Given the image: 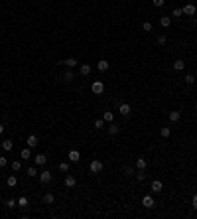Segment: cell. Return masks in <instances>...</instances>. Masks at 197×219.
Wrapping results in <instances>:
<instances>
[{
	"mask_svg": "<svg viewBox=\"0 0 197 219\" xmlns=\"http://www.w3.org/2000/svg\"><path fill=\"white\" fill-rule=\"evenodd\" d=\"M142 205H144L146 209H152V207H156V201H154V197H152L150 194H146L144 197H142Z\"/></svg>",
	"mask_w": 197,
	"mask_h": 219,
	"instance_id": "cell-1",
	"label": "cell"
},
{
	"mask_svg": "<svg viewBox=\"0 0 197 219\" xmlns=\"http://www.w3.org/2000/svg\"><path fill=\"white\" fill-rule=\"evenodd\" d=\"M53 180V174L49 170H43V172H40V182H42L43 186H46V184H49V182Z\"/></svg>",
	"mask_w": 197,
	"mask_h": 219,
	"instance_id": "cell-2",
	"label": "cell"
},
{
	"mask_svg": "<svg viewBox=\"0 0 197 219\" xmlns=\"http://www.w3.org/2000/svg\"><path fill=\"white\" fill-rule=\"evenodd\" d=\"M91 174H101V172H103V162H101V160H93V162H91Z\"/></svg>",
	"mask_w": 197,
	"mask_h": 219,
	"instance_id": "cell-3",
	"label": "cell"
},
{
	"mask_svg": "<svg viewBox=\"0 0 197 219\" xmlns=\"http://www.w3.org/2000/svg\"><path fill=\"white\" fill-rule=\"evenodd\" d=\"M91 89H93V93H95V95H103L104 85H103V81H95L93 85H91Z\"/></svg>",
	"mask_w": 197,
	"mask_h": 219,
	"instance_id": "cell-4",
	"label": "cell"
},
{
	"mask_svg": "<svg viewBox=\"0 0 197 219\" xmlns=\"http://www.w3.org/2000/svg\"><path fill=\"white\" fill-rule=\"evenodd\" d=\"M65 188H75V184H77V180H75V176H71L69 172H67V176H65Z\"/></svg>",
	"mask_w": 197,
	"mask_h": 219,
	"instance_id": "cell-5",
	"label": "cell"
},
{
	"mask_svg": "<svg viewBox=\"0 0 197 219\" xmlns=\"http://www.w3.org/2000/svg\"><path fill=\"white\" fill-rule=\"evenodd\" d=\"M183 14H187V16H193V14H195V12H197V8H195V4H185V6H183Z\"/></svg>",
	"mask_w": 197,
	"mask_h": 219,
	"instance_id": "cell-6",
	"label": "cell"
},
{
	"mask_svg": "<svg viewBox=\"0 0 197 219\" xmlns=\"http://www.w3.org/2000/svg\"><path fill=\"white\" fill-rule=\"evenodd\" d=\"M118 113L124 114V117H128V114L132 113V109H130V105H128V103H122V105L118 107Z\"/></svg>",
	"mask_w": 197,
	"mask_h": 219,
	"instance_id": "cell-7",
	"label": "cell"
},
{
	"mask_svg": "<svg viewBox=\"0 0 197 219\" xmlns=\"http://www.w3.org/2000/svg\"><path fill=\"white\" fill-rule=\"evenodd\" d=\"M79 71H81V75H83V77H87V75H91V71H93V67H91L89 63H83Z\"/></svg>",
	"mask_w": 197,
	"mask_h": 219,
	"instance_id": "cell-8",
	"label": "cell"
},
{
	"mask_svg": "<svg viewBox=\"0 0 197 219\" xmlns=\"http://www.w3.org/2000/svg\"><path fill=\"white\" fill-rule=\"evenodd\" d=\"M34 160H36V166H43V164L47 162V156H46V154H36Z\"/></svg>",
	"mask_w": 197,
	"mask_h": 219,
	"instance_id": "cell-9",
	"label": "cell"
},
{
	"mask_svg": "<svg viewBox=\"0 0 197 219\" xmlns=\"http://www.w3.org/2000/svg\"><path fill=\"white\" fill-rule=\"evenodd\" d=\"M169 24H172V18L169 16H160V26L162 28H169Z\"/></svg>",
	"mask_w": 197,
	"mask_h": 219,
	"instance_id": "cell-10",
	"label": "cell"
},
{
	"mask_svg": "<svg viewBox=\"0 0 197 219\" xmlns=\"http://www.w3.org/2000/svg\"><path fill=\"white\" fill-rule=\"evenodd\" d=\"M26 144H28L30 148L38 146V136H36V134H30V136H28V140H26Z\"/></svg>",
	"mask_w": 197,
	"mask_h": 219,
	"instance_id": "cell-11",
	"label": "cell"
},
{
	"mask_svg": "<svg viewBox=\"0 0 197 219\" xmlns=\"http://www.w3.org/2000/svg\"><path fill=\"white\" fill-rule=\"evenodd\" d=\"M67 158H69V162H79V158H81V154L77 152V150H71V152L67 154Z\"/></svg>",
	"mask_w": 197,
	"mask_h": 219,
	"instance_id": "cell-12",
	"label": "cell"
},
{
	"mask_svg": "<svg viewBox=\"0 0 197 219\" xmlns=\"http://www.w3.org/2000/svg\"><path fill=\"white\" fill-rule=\"evenodd\" d=\"M97 67H99V71H107L108 67H110V63H108L107 59H101V61L97 63Z\"/></svg>",
	"mask_w": 197,
	"mask_h": 219,
	"instance_id": "cell-13",
	"label": "cell"
},
{
	"mask_svg": "<svg viewBox=\"0 0 197 219\" xmlns=\"http://www.w3.org/2000/svg\"><path fill=\"white\" fill-rule=\"evenodd\" d=\"M179 119H181V113H179V111H172V113H169V120H172V123H178Z\"/></svg>",
	"mask_w": 197,
	"mask_h": 219,
	"instance_id": "cell-14",
	"label": "cell"
},
{
	"mask_svg": "<svg viewBox=\"0 0 197 219\" xmlns=\"http://www.w3.org/2000/svg\"><path fill=\"white\" fill-rule=\"evenodd\" d=\"M174 69L175 71H183V69H185V63H183L181 59H175L174 61Z\"/></svg>",
	"mask_w": 197,
	"mask_h": 219,
	"instance_id": "cell-15",
	"label": "cell"
},
{
	"mask_svg": "<svg viewBox=\"0 0 197 219\" xmlns=\"http://www.w3.org/2000/svg\"><path fill=\"white\" fill-rule=\"evenodd\" d=\"M146 166H148L146 158H138V160H136V168H138V170H146Z\"/></svg>",
	"mask_w": 197,
	"mask_h": 219,
	"instance_id": "cell-16",
	"label": "cell"
},
{
	"mask_svg": "<svg viewBox=\"0 0 197 219\" xmlns=\"http://www.w3.org/2000/svg\"><path fill=\"white\" fill-rule=\"evenodd\" d=\"M20 156H22L24 160H30V158H32V150H30V146H28V148H24L22 152H20Z\"/></svg>",
	"mask_w": 197,
	"mask_h": 219,
	"instance_id": "cell-17",
	"label": "cell"
},
{
	"mask_svg": "<svg viewBox=\"0 0 197 219\" xmlns=\"http://www.w3.org/2000/svg\"><path fill=\"white\" fill-rule=\"evenodd\" d=\"M2 148H4V152H10V150L14 148V142H12V140H4V142H2Z\"/></svg>",
	"mask_w": 197,
	"mask_h": 219,
	"instance_id": "cell-18",
	"label": "cell"
},
{
	"mask_svg": "<svg viewBox=\"0 0 197 219\" xmlns=\"http://www.w3.org/2000/svg\"><path fill=\"white\" fill-rule=\"evenodd\" d=\"M63 63H65V65L71 69V67H75V65H77V59H75V57H67V59H65Z\"/></svg>",
	"mask_w": 197,
	"mask_h": 219,
	"instance_id": "cell-19",
	"label": "cell"
},
{
	"mask_svg": "<svg viewBox=\"0 0 197 219\" xmlns=\"http://www.w3.org/2000/svg\"><path fill=\"white\" fill-rule=\"evenodd\" d=\"M152 191H162V182H160V180L152 182Z\"/></svg>",
	"mask_w": 197,
	"mask_h": 219,
	"instance_id": "cell-20",
	"label": "cell"
},
{
	"mask_svg": "<svg viewBox=\"0 0 197 219\" xmlns=\"http://www.w3.org/2000/svg\"><path fill=\"white\" fill-rule=\"evenodd\" d=\"M160 134H162V138H169V134H172V130H169V126H162V130H160Z\"/></svg>",
	"mask_w": 197,
	"mask_h": 219,
	"instance_id": "cell-21",
	"label": "cell"
},
{
	"mask_svg": "<svg viewBox=\"0 0 197 219\" xmlns=\"http://www.w3.org/2000/svg\"><path fill=\"white\" fill-rule=\"evenodd\" d=\"M16 201H18L20 207H28V197L26 195H20V200H16Z\"/></svg>",
	"mask_w": 197,
	"mask_h": 219,
	"instance_id": "cell-22",
	"label": "cell"
},
{
	"mask_svg": "<svg viewBox=\"0 0 197 219\" xmlns=\"http://www.w3.org/2000/svg\"><path fill=\"white\" fill-rule=\"evenodd\" d=\"M103 119H104V123H113V120H114V114L110 113V111H107V113L103 114Z\"/></svg>",
	"mask_w": 197,
	"mask_h": 219,
	"instance_id": "cell-23",
	"label": "cell"
},
{
	"mask_svg": "<svg viewBox=\"0 0 197 219\" xmlns=\"http://www.w3.org/2000/svg\"><path fill=\"white\" fill-rule=\"evenodd\" d=\"M6 207H8V209H14V207H16V205H18V201H16V200H12V197H10V200H6Z\"/></svg>",
	"mask_w": 197,
	"mask_h": 219,
	"instance_id": "cell-24",
	"label": "cell"
},
{
	"mask_svg": "<svg viewBox=\"0 0 197 219\" xmlns=\"http://www.w3.org/2000/svg\"><path fill=\"white\" fill-rule=\"evenodd\" d=\"M183 79H185V83H187V85H193V83H195V77H193L191 73H187V75L183 77Z\"/></svg>",
	"mask_w": 197,
	"mask_h": 219,
	"instance_id": "cell-25",
	"label": "cell"
},
{
	"mask_svg": "<svg viewBox=\"0 0 197 219\" xmlns=\"http://www.w3.org/2000/svg\"><path fill=\"white\" fill-rule=\"evenodd\" d=\"M116 132H118V126L114 123H110L108 124V134H116Z\"/></svg>",
	"mask_w": 197,
	"mask_h": 219,
	"instance_id": "cell-26",
	"label": "cell"
},
{
	"mask_svg": "<svg viewBox=\"0 0 197 219\" xmlns=\"http://www.w3.org/2000/svg\"><path fill=\"white\" fill-rule=\"evenodd\" d=\"M26 172H28V176H30V178H36V176H40V174H38V170H36L34 166H32V168H28Z\"/></svg>",
	"mask_w": 197,
	"mask_h": 219,
	"instance_id": "cell-27",
	"label": "cell"
},
{
	"mask_svg": "<svg viewBox=\"0 0 197 219\" xmlns=\"http://www.w3.org/2000/svg\"><path fill=\"white\" fill-rule=\"evenodd\" d=\"M12 170H14V172L22 170V162H20V160H14V162H12Z\"/></svg>",
	"mask_w": 197,
	"mask_h": 219,
	"instance_id": "cell-28",
	"label": "cell"
},
{
	"mask_svg": "<svg viewBox=\"0 0 197 219\" xmlns=\"http://www.w3.org/2000/svg\"><path fill=\"white\" fill-rule=\"evenodd\" d=\"M53 200H55L53 194H46V195H43V201H46V203H53Z\"/></svg>",
	"mask_w": 197,
	"mask_h": 219,
	"instance_id": "cell-29",
	"label": "cell"
},
{
	"mask_svg": "<svg viewBox=\"0 0 197 219\" xmlns=\"http://www.w3.org/2000/svg\"><path fill=\"white\" fill-rule=\"evenodd\" d=\"M16 184H18V178H16V176H10V178H8V186H10V188H14Z\"/></svg>",
	"mask_w": 197,
	"mask_h": 219,
	"instance_id": "cell-30",
	"label": "cell"
},
{
	"mask_svg": "<svg viewBox=\"0 0 197 219\" xmlns=\"http://www.w3.org/2000/svg\"><path fill=\"white\" fill-rule=\"evenodd\" d=\"M181 14H183V10H181V8H174V10H172V16H174V18H179Z\"/></svg>",
	"mask_w": 197,
	"mask_h": 219,
	"instance_id": "cell-31",
	"label": "cell"
},
{
	"mask_svg": "<svg viewBox=\"0 0 197 219\" xmlns=\"http://www.w3.org/2000/svg\"><path fill=\"white\" fill-rule=\"evenodd\" d=\"M136 178H138V180H140V182H144V180H146V170H138Z\"/></svg>",
	"mask_w": 197,
	"mask_h": 219,
	"instance_id": "cell-32",
	"label": "cell"
},
{
	"mask_svg": "<svg viewBox=\"0 0 197 219\" xmlns=\"http://www.w3.org/2000/svg\"><path fill=\"white\" fill-rule=\"evenodd\" d=\"M104 126V119H97L95 120V129H103Z\"/></svg>",
	"mask_w": 197,
	"mask_h": 219,
	"instance_id": "cell-33",
	"label": "cell"
},
{
	"mask_svg": "<svg viewBox=\"0 0 197 219\" xmlns=\"http://www.w3.org/2000/svg\"><path fill=\"white\" fill-rule=\"evenodd\" d=\"M59 170L61 172H69V162H61L59 164Z\"/></svg>",
	"mask_w": 197,
	"mask_h": 219,
	"instance_id": "cell-34",
	"label": "cell"
},
{
	"mask_svg": "<svg viewBox=\"0 0 197 219\" xmlns=\"http://www.w3.org/2000/svg\"><path fill=\"white\" fill-rule=\"evenodd\" d=\"M152 4L160 8V6H164V4H166V0H152Z\"/></svg>",
	"mask_w": 197,
	"mask_h": 219,
	"instance_id": "cell-35",
	"label": "cell"
},
{
	"mask_svg": "<svg viewBox=\"0 0 197 219\" xmlns=\"http://www.w3.org/2000/svg\"><path fill=\"white\" fill-rule=\"evenodd\" d=\"M191 205H193V209L197 211V194H193V197H191Z\"/></svg>",
	"mask_w": 197,
	"mask_h": 219,
	"instance_id": "cell-36",
	"label": "cell"
},
{
	"mask_svg": "<svg viewBox=\"0 0 197 219\" xmlns=\"http://www.w3.org/2000/svg\"><path fill=\"white\" fill-rule=\"evenodd\" d=\"M142 28H144V32H150V30H152V24H150V22H144V24H142Z\"/></svg>",
	"mask_w": 197,
	"mask_h": 219,
	"instance_id": "cell-37",
	"label": "cell"
},
{
	"mask_svg": "<svg viewBox=\"0 0 197 219\" xmlns=\"http://www.w3.org/2000/svg\"><path fill=\"white\" fill-rule=\"evenodd\" d=\"M166 42H168V38H166V36H158V43H160V46H164Z\"/></svg>",
	"mask_w": 197,
	"mask_h": 219,
	"instance_id": "cell-38",
	"label": "cell"
},
{
	"mask_svg": "<svg viewBox=\"0 0 197 219\" xmlns=\"http://www.w3.org/2000/svg\"><path fill=\"white\" fill-rule=\"evenodd\" d=\"M6 164H8V158H4V156H2V158H0V168H4Z\"/></svg>",
	"mask_w": 197,
	"mask_h": 219,
	"instance_id": "cell-39",
	"label": "cell"
},
{
	"mask_svg": "<svg viewBox=\"0 0 197 219\" xmlns=\"http://www.w3.org/2000/svg\"><path fill=\"white\" fill-rule=\"evenodd\" d=\"M63 79H67V81H71V79H73V73H71V71H67V73H65V77H63Z\"/></svg>",
	"mask_w": 197,
	"mask_h": 219,
	"instance_id": "cell-40",
	"label": "cell"
},
{
	"mask_svg": "<svg viewBox=\"0 0 197 219\" xmlns=\"http://www.w3.org/2000/svg\"><path fill=\"white\" fill-rule=\"evenodd\" d=\"M124 172H126V174H134V168L128 166V168H124Z\"/></svg>",
	"mask_w": 197,
	"mask_h": 219,
	"instance_id": "cell-41",
	"label": "cell"
},
{
	"mask_svg": "<svg viewBox=\"0 0 197 219\" xmlns=\"http://www.w3.org/2000/svg\"><path fill=\"white\" fill-rule=\"evenodd\" d=\"M2 132H4V124L0 123V134H2Z\"/></svg>",
	"mask_w": 197,
	"mask_h": 219,
	"instance_id": "cell-42",
	"label": "cell"
},
{
	"mask_svg": "<svg viewBox=\"0 0 197 219\" xmlns=\"http://www.w3.org/2000/svg\"><path fill=\"white\" fill-rule=\"evenodd\" d=\"M195 109H197V105H195Z\"/></svg>",
	"mask_w": 197,
	"mask_h": 219,
	"instance_id": "cell-43",
	"label": "cell"
}]
</instances>
